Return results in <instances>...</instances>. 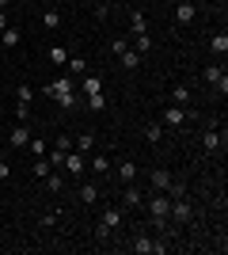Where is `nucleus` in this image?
I'll return each instance as SVG.
<instances>
[{"mask_svg":"<svg viewBox=\"0 0 228 255\" xmlns=\"http://www.w3.org/2000/svg\"><path fill=\"white\" fill-rule=\"evenodd\" d=\"M15 103H34V88L31 84H15Z\"/></svg>","mask_w":228,"mask_h":255,"instance_id":"393cba45","label":"nucleus"},{"mask_svg":"<svg viewBox=\"0 0 228 255\" xmlns=\"http://www.w3.org/2000/svg\"><path fill=\"white\" fill-rule=\"evenodd\" d=\"M152 50V38L149 34H137V53H149Z\"/></svg>","mask_w":228,"mask_h":255,"instance_id":"c9c22d12","label":"nucleus"},{"mask_svg":"<svg viewBox=\"0 0 228 255\" xmlns=\"http://www.w3.org/2000/svg\"><path fill=\"white\" fill-rule=\"evenodd\" d=\"M42 96L57 99L61 107H69V111H73V107H76V84L69 80V76H57L54 84H46V88H42Z\"/></svg>","mask_w":228,"mask_h":255,"instance_id":"f257e3e1","label":"nucleus"},{"mask_svg":"<svg viewBox=\"0 0 228 255\" xmlns=\"http://www.w3.org/2000/svg\"><path fill=\"white\" fill-rule=\"evenodd\" d=\"M42 183H46V191H61V187H65V179H61V175H57V168L50 171V175H46Z\"/></svg>","mask_w":228,"mask_h":255,"instance_id":"c85d7f7f","label":"nucleus"},{"mask_svg":"<svg viewBox=\"0 0 228 255\" xmlns=\"http://www.w3.org/2000/svg\"><path fill=\"white\" fill-rule=\"evenodd\" d=\"M4 27H8V11L0 8V31H4Z\"/></svg>","mask_w":228,"mask_h":255,"instance_id":"a19ab883","label":"nucleus"},{"mask_svg":"<svg viewBox=\"0 0 228 255\" xmlns=\"http://www.w3.org/2000/svg\"><path fill=\"white\" fill-rule=\"evenodd\" d=\"M65 65H69V73H73V76H84L87 73V61H84V57H69Z\"/></svg>","mask_w":228,"mask_h":255,"instance_id":"cd10ccee","label":"nucleus"},{"mask_svg":"<svg viewBox=\"0 0 228 255\" xmlns=\"http://www.w3.org/2000/svg\"><path fill=\"white\" fill-rule=\"evenodd\" d=\"M118 61L126 65V69H130V73H133V69H137V65H141V53H137V50H126V53H122V57H118Z\"/></svg>","mask_w":228,"mask_h":255,"instance_id":"a878e982","label":"nucleus"},{"mask_svg":"<svg viewBox=\"0 0 228 255\" xmlns=\"http://www.w3.org/2000/svg\"><path fill=\"white\" fill-rule=\"evenodd\" d=\"M57 213H61V210H50V213H42V221H38V225H42V229H54V225H57Z\"/></svg>","mask_w":228,"mask_h":255,"instance_id":"f704fd0d","label":"nucleus"},{"mask_svg":"<svg viewBox=\"0 0 228 255\" xmlns=\"http://www.w3.org/2000/svg\"><path fill=\"white\" fill-rule=\"evenodd\" d=\"M42 27L46 31H57V27H61V8H46L42 11Z\"/></svg>","mask_w":228,"mask_h":255,"instance_id":"9b49d317","label":"nucleus"},{"mask_svg":"<svg viewBox=\"0 0 228 255\" xmlns=\"http://www.w3.org/2000/svg\"><path fill=\"white\" fill-rule=\"evenodd\" d=\"M73 149L76 152H91L95 149V137H91V133H80V137H73Z\"/></svg>","mask_w":228,"mask_h":255,"instance_id":"412c9836","label":"nucleus"},{"mask_svg":"<svg viewBox=\"0 0 228 255\" xmlns=\"http://www.w3.org/2000/svg\"><path fill=\"white\" fill-rule=\"evenodd\" d=\"M149 183H152V187H156V191H163V194H167V191H171V171H167V168H156V171H152V175H149Z\"/></svg>","mask_w":228,"mask_h":255,"instance_id":"6e6552de","label":"nucleus"},{"mask_svg":"<svg viewBox=\"0 0 228 255\" xmlns=\"http://www.w3.org/2000/svg\"><path fill=\"white\" fill-rule=\"evenodd\" d=\"M118 175L126 183H133V179H137V164H133V160H122V164H118Z\"/></svg>","mask_w":228,"mask_h":255,"instance_id":"5701e85b","label":"nucleus"},{"mask_svg":"<svg viewBox=\"0 0 228 255\" xmlns=\"http://www.w3.org/2000/svg\"><path fill=\"white\" fill-rule=\"evenodd\" d=\"M65 61H69L65 46H50V65H65Z\"/></svg>","mask_w":228,"mask_h":255,"instance_id":"bb28decb","label":"nucleus"},{"mask_svg":"<svg viewBox=\"0 0 228 255\" xmlns=\"http://www.w3.org/2000/svg\"><path fill=\"white\" fill-rule=\"evenodd\" d=\"M130 34H149V19H145V11H133V15H130Z\"/></svg>","mask_w":228,"mask_h":255,"instance_id":"ddd939ff","label":"nucleus"},{"mask_svg":"<svg viewBox=\"0 0 228 255\" xmlns=\"http://www.w3.org/2000/svg\"><path fill=\"white\" fill-rule=\"evenodd\" d=\"M149 213H152V225H156V229H167V213H171V194H156V198H152L149 202Z\"/></svg>","mask_w":228,"mask_h":255,"instance_id":"f03ea898","label":"nucleus"},{"mask_svg":"<svg viewBox=\"0 0 228 255\" xmlns=\"http://www.w3.org/2000/svg\"><path fill=\"white\" fill-rule=\"evenodd\" d=\"M87 107H91V111H103V107H107V96H103V92H91V96H87Z\"/></svg>","mask_w":228,"mask_h":255,"instance_id":"2f4dec72","label":"nucleus"},{"mask_svg":"<svg viewBox=\"0 0 228 255\" xmlns=\"http://www.w3.org/2000/svg\"><path fill=\"white\" fill-rule=\"evenodd\" d=\"M202 149H206V152H217V149H221V133H217L213 126L202 133Z\"/></svg>","mask_w":228,"mask_h":255,"instance_id":"f8f14e48","label":"nucleus"},{"mask_svg":"<svg viewBox=\"0 0 228 255\" xmlns=\"http://www.w3.org/2000/svg\"><path fill=\"white\" fill-rule=\"evenodd\" d=\"M80 92H84V96H91V92H103V80H99L95 73H84V76H80Z\"/></svg>","mask_w":228,"mask_h":255,"instance_id":"9d476101","label":"nucleus"},{"mask_svg":"<svg viewBox=\"0 0 228 255\" xmlns=\"http://www.w3.org/2000/svg\"><path fill=\"white\" fill-rule=\"evenodd\" d=\"M95 198H99V187H95V183H84V187H80V202L91 206Z\"/></svg>","mask_w":228,"mask_h":255,"instance_id":"b1692460","label":"nucleus"},{"mask_svg":"<svg viewBox=\"0 0 228 255\" xmlns=\"http://www.w3.org/2000/svg\"><path fill=\"white\" fill-rule=\"evenodd\" d=\"M0 8H8V0H0Z\"/></svg>","mask_w":228,"mask_h":255,"instance_id":"79ce46f5","label":"nucleus"},{"mask_svg":"<svg viewBox=\"0 0 228 255\" xmlns=\"http://www.w3.org/2000/svg\"><path fill=\"white\" fill-rule=\"evenodd\" d=\"M8 175H11V168H8V160H0V183L8 179Z\"/></svg>","mask_w":228,"mask_h":255,"instance_id":"ea45409f","label":"nucleus"},{"mask_svg":"<svg viewBox=\"0 0 228 255\" xmlns=\"http://www.w3.org/2000/svg\"><path fill=\"white\" fill-rule=\"evenodd\" d=\"M133 252H137V255H163V252H167V244L152 240V236H137V240H133Z\"/></svg>","mask_w":228,"mask_h":255,"instance_id":"39448f33","label":"nucleus"},{"mask_svg":"<svg viewBox=\"0 0 228 255\" xmlns=\"http://www.w3.org/2000/svg\"><path fill=\"white\" fill-rule=\"evenodd\" d=\"M91 171H95V175H107V171H110V156L95 152V156H91Z\"/></svg>","mask_w":228,"mask_h":255,"instance_id":"4be33fe9","label":"nucleus"},{"mask_svg":"<svg viewBox=\"0 0 228 255\" xmlns=\"http://www.w3.org/2000/svg\"><path fill=\"white\" fill-rule=\"evenodd\" d=\"M15 118H23V122H27V118H31V103H15Z\"/></svg>","mask_w":228,"mask_h":255,"instance_id":"e433bc0d","label":"nucleus"},{"mask_svg":"<svg viewBox=\"0 0 228 255\" xmlns=\"http://www.w3.org/2000/svg\"><path fill=\"white\" fill-rule=\"evenodd\" d=\"M91 4H103V0H91Z\"/></svg>","mask_w":228,"mask_h":255,"instance_id":"37998d69","label":"nucleus"},{"mask_svg":"<svg viewBox=\"0 0 228 255\" xmlns=\"http://www.w3.org/2000/svg\"><path fill=\"white\" fill-rule=\"evenodd\" d=\"M54 149H57V152H69V149H73V137H69V133H57Z\"/></svg>","mask_w":228,"mask_h":255,"instance_id":"473e14b6","label":"nucleus"},{"mask_svg":"<svg viewBox=\"0 0 228 255\" xmlns=\"http://www.w3.org/2000/svg\"><path fill=\"white\" fill-rule=\"evenodd\" d=\"M190 217H194V210H190V202H186V198H171V213H167V221L190 225Z\"/></svg>","mask_w":228,"mask_h":255,"instance_id":"20e7f679","label":"nucleus"},{"mask_svg":"<svg viewBox=\"0 0 228 255\" xmlns=\"http://www.w3.org/2000/svg\"><path fill=\"white\" fill-rule=\"evenodd\" d=\"M194 15H198V8H194V4H190V0H183V4L175 8V19H179V23H190V19H194Z\"/></svg>","mask_w":228,"mask_h":255,"instance_id":"dca6fc26","label":"nucleus"},{"mask_svg":"<svg viewBox=\"0 0 228 255\" xmlns=\"http://www.w3.org/2000/svg\"><path fill=\"white\" fill-rule=\"evenodd\" d=\"M34 179H46V175H50V171H54V164H50V160H46V156H34Z\"/></svg>","mask_w":228,"mask_h":255,"instance_id":"aec40b11","label":"nucleus"},{"mask_svg":"<svg viewBox=\"0 0 228 255\" xmlns=\"http://www.w3.org/2000/svg\"><path fill=\"white\" fill-rule=\"evenodd\" d=\"M0 42L8 46V50H15V46H19V42H23V34H19V31H15V27H4V31H0Z\"/></svg>","mask_w":228,"mask_h":255,"instance_id":"f3484780","label":"nucleus"},{"mask_svg":"<svg viewBox=\"0 0 228 255\" xmlns=\"http://www.w3.org/2000/svg\"><path fill=\"white\" fill-rule=\"evenodd\" d=\"M145 141H149V145H160L163 141V122H149V126H145Z\"/></svg>","mask_w":228,"mask_h":255,"instance_id":"4468645a","label":"nucleus"},{"mask_svg":"<svg viewBox=\"0 0 228 255\" xmlns=\"http://www.w3.org/2000/svg\"><path fill=\"white\" fill-rule=\"evenodd\" d=\"M95 240H110V229H107V225H103V221L95 225Z\"/></svg>","mask_w":228,"mask_h":255,"instance_id":"58836bf2","label":"nucleus"},{"mask_svg":"<svg viewBox=\"0 0 228 255\" xmlns=\"http://www.w3.org/2000/svg\"><path fill=\"white\" fill-rule=\"evenodd\" d=\"M126 50H130V42H126L122 34H118V38H110V53H114V57H122Z\"/></svg>","mask_w":228,"mask_h":255,"instance_id":"7c9ffc66","label":"nucleus"},{"mask_svg":"<svg viewBox=\"0 0 228 255\" xmlns=\"http://www.w3.org/2000/svg\"><path fill=\"white\" fill-rule=\"evenodd\" d=\"M27 149H31L34 156H42V152H50V145H46L42 137H31V145H27Z\"/></svg>","mask_w":228,"mask_h":255,"instance_id":"72a5a7b5","label":"nucleus"},{"mask_svg":"<svg viewBox=\"0 0 228 255\" xmlns=\"http://www.w3.org/2000/svg\"><path fill=\"white\" fill-rule=\"evenodd\" d=\"M202 76H206V84H217L221 76H225V69H221V65H209V69H206Z\"/></svg>","mask_w":228,"mask_h":255,"instance_id":"c756f323","label":"nucleus"},{"mask_svg":"<svg viewBox=\"0 0 228 255\" xmlns=\"http://www.w3.org/2000/svg\"><path fill=\"white\" fill-rule=\"evenodd\" d=\"M122 202H126V210H141L145 198H141V191H137V187H126V191H122Z\"/></svg>","mask_w":228,"mask_h":255,"instance_id":"1a4fd4ad","label":"nucleus"},{"mask_svg":"<svg viewBox=\"0 0 228 255\" xmlns=\"http://www.w3.org/2000/svg\"><path fill=\"white\" fill-rule=\"evenodd\" d=\"M171 103L175 107H190V88H186V84H175L171 88Z\"/></svg>","mask_w":228,"mask_h":255,"instance_id":"2eb2a0df","label":"nucleus"},{"mask_svg":"<svg viewBox=\"0 0 228 255\" xmlns=\"http://www.w3.org/2000/svg\"><path fill=\"white\" fill-rule=\"evenodd\" d=\"M122 217H126V210H103V225H107L110 233H114V229L122 225Z\"/></svg>","mask_w":228,"mask_h":255,"instance_id":"a211bd4d","label":"nucleus"},{"mask_svg":"<svg viewBox=\"0 0 228 255\" xmlns=\"http://www.w3.org/2000/svg\"><path fill=\"white\" fill-rule=\"evenodd\" d=\"M61 168H65L69 175H73V179H80V175H84V168H87V160H84V152H76V149H69V152H65V164H61Z\"/></svg>","mask_w":228,"mask_h":255,"instance_id":"7ed1b4c3","label":"nucleus"},{"mask_svg":"<svg viewBox=\"0 0 228 255\" xmlns=\"http://www.w3.org/2000/svg\"><path fill=\"white\" fill-rule=\"evenodd\" d=\"M46 160H50L54 168H61V164H65V152H57V149H54V152H50V156H46Z\"/></svg>","mask_w":228,"mask_h":255,"instance_id":"4c0bfd02","label":"nucleus"},{"mask_svg":"<svg viewBox=\"0 0 228 255\" xmlns=\"http://www.w3.org/2000/svg\"><path fill=\"white\" fill-rule=\"evenodd\" d=\"M163 126H171V129H179V126H183V122H186V118H190V115H186V107H163Z\"/></svg>","mask_w":228,"mask_h":255,"instance_id":"423d86ee","label":"nucleus"},{"mask_svg":"<svg viewBox=\"0 0 228 255\" xmlns=\"http://www.w3.org/2000/svg\"><path fill=\"white\" fill-rule=\"evenodd\" d=\"M209 50L217 53V57H225V53H228V34H225V31L213 34V38H209Z\"/></svg>","mask_w":228,"mask_h":255,"instance_id":"6ab92c4d","label":"nucleus"},{"mask_svg":"<svg viewBox=\"0 0 228 255\" xmlns=\"http://www.w3.org/2000/svg\"><path fill=\"white\" fill-rule=\"evenodd\" d=\"M8 145H11V149H27V145H31V129H27V122H19V126L11 129Z\"/></svg>","mask_w":228,"mask_h":255,"instance_id":"0eeeda50","label":"nucleus"}]
</instances>
